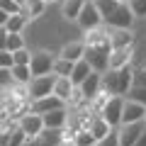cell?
<instances>
[{
	"mask_svg": "<svg viewBox=\"0 0 146 146\" xmlns=\"http://www.w3.org/2000/svg\"><path fill=\"white\" fill-rule=\"evenodd\" d=\"M144 115H146V107L136 102H129L124 100V107H122V122L119 124H134V122H144Z\"/></svg>",
	"mask_w": 146,
	"mask_h": 146,
	"instance_id": "9a60e30c",
	"label": "cell"
},
{
	"mask_svg": "<svg viewBox=\"0 0 146 146\" xmlns=\"http://www.w3.org/2000/svg\"><path fill=\"white\" fill-rule=\"evenodd\" d=\"M29 61H32V51L29 49L12 51V66H29Z\"/></svg>",
	"mask_w": 146,
	"mask_h": 146,
	"instance_id": "f546056e",
	"label": "cell"
},
{
	"mask_svg": "<svg viewBox=\"0 0 146 146\" xmlns=\"http://www.w3.org/2000/svg\"><path fill=\"white\" fill-rule=\"evenodd\" d=\"M17 127L25 131L27 139H36V136L44 131V122H42V115H34V112H27L17 119Z\"/></svg>",
	"mask_w": 146,
	"mask_h": 146,
	"instance_id": "52a82bcc",
	"label": "cell"
},
{
	"mask_svg": "<svg viewBox=\"0 0 146 146\" xmlns=\"http://www.w3.org/2000/svg\"><path fill=\"white\" fill-rule=\"evenodd\" d=\"M85 129H88L90 134H93V139H95V141H102L105 136H107L110 131H112V127H110L107 122L102 119V117H98V115H95V117H90V122H88V127H85Z\"/></svg>",
	"mask_w": 146,
	"mask_h": 146,
	"instance_id": "ac0fdd59",
	"label": "cell"
},
{
	"mask_svg": "<svg viewBox=\"0 0 146 146\" xmlns=\"http://www.w3.org/2000/svg\"><path fill=\"white\" fill-rule=\"evenodd\" d=\"M107 42H110V49L134 46V32L131 29H110L107 27Z\"/></svg>",
	"mask_w": 146,
	"mask_h": 146,
	"instance_id": "4fadbf2b",
	"label": "cell"
},
{
	"mask_svg": "<svg viewBox=\"0 0 146 146\" xmlns=\"http://www.w3.org/2000/svg\"><path fill=\"white\" fill-rule=\"evenodd\" d=\"M0 10L5 15H15V12H22V3L20 0H0Z\"/></svg>",
	"mask_w": 146,
	"mask_h": 146,
	"instance_id": "4dcf8cb0",
	"label": "cell"
},
{
	"mask_svg": "<svg viewBox=\"0 0 146 146\" xmlns=\"http://www.w3.org/2000/svg\"><path fill=\"white\" fill-rule=\"evenodd\" d=\"M27 25H29V20H27L25 12H15V15L7 17V22L3 25V29H5L7 34H22Z\"/></svg>",
	"mask_w": 146,
	"mask_h": 146,
	"instance_id": "d6986e66",
	"label": "cell"
},
{
	"mask_svg": "<svg viewBox=\"0 0 146 146\" xmlns=\"http://www.w3.org/2000/svg\"><path fill=\"white\" fill-rule=\"evenodd\" d=\"M7 17H10V15H5V12L0 10V27H3V25H5V22H7Z\"/></svg>",
	"mask_w": 146,
	"mask_h": 146,
	"instance_id": "f35d334b",
	"label": "cell"
},
{
	"mask_svg": "<svg viewBox=\"0 0 146 146\" xmlns=\"http://www.w3.org/2000/svg\"><path fill=\"white\" fill-rule=\"evenodd\" d=\"M98 146H119V136H117V127L105 136L102 141H98Z\"/></svg>",
	"mask_w": 146,
	"mask_h": 146,
	"instance_id": "d6a6232c",
	"label": "cell"
},
{
	"mask_svg": "<svg viewBox=\"0 0 146 146\" xmlns=\"http://www.w3.org/2000/svg\"><path fill=\"white\" fill-rule=\"evenodd\" d=\"M51 3H58V0H44V5H51Z\"/></svg>",
	"mask_w": 146,
	"mask_h": 146,
	"instance_id": "60d3db41",
	"label": "cell"
},
{
	"mask_svg": "<svg viewBox=\"0 0 146 146\" xmlns=\"http://www.w3.org/2000/svg\"><path fill=\"white\" fill-rule=\"evenodd\" d=\"M131 54H134V46L110 49V56H107V71H119V68L131 66Z\"/></svg>",
	"mask_w": 146,
	"mask_h": 146,
	"instance_id": "9c48e42d",
	"label": "cell"
},
{
	"mask_svg": "<svg viewBox=\"0 0 146 146\" xmlns=\"http://www.w3.org/2000/svg\"><path fill=\"white\" fill-rule=\"evenodd\" d=\"M127 7H129V12L134 15V20H144L146 17V0H129Z\"/></svg>",
	"mask_w": 146,
	"mask_h": 146,
	"instance_id": "f1b7e54d",
	"label": "cell"
},
{
	"mask_svg": "<svg viewBox=\"0 0 146 146\" xmlns=\"http://www.w3.org/2000/svg\"><path fill=\"white\" fill-rule=\"evenodd\" d=\"M68 117H71V112H68L66 107L63 110H54V112H46V115H42L44 129H66L68 127Z\"/></svg>",
	"mask_w": 146,
	"mask_h": 146,
	"instance_id": "5bb4252c",
	"label": "cell"
},
{
	"mask_svg": "<svg viewBox=\"0 0 146 146\" xmlns=\"http://www.w3.org/2000/svg\"><path fill=\"white\" fill-rule=\"evenodd\" d=\"M58 146H73V144H63V141H61V144H58Z\"/></svg>",
	"mask_w": 146,
	"mask_h": 146,
	"instance_id": "7bdbcfd3",
	"label": "cell"
},
{
	"mask_svg": "<svg viewBox=\"0 0 146 146\" xmlns=\"http://www.w3.org/2000/svg\"><path fill=\"white\" fill-rule=\"evenodd\" d=\"M131 85H134V71H131V66L119 68V71H105L102 73V93H107V95L124 98Z\"/></svg>",
	"mask_w": 146,
	"mask_h": 146,
	"instance_id": "7a4b0ae2",
	"label": "cell"
},
{
	"mask_svg": "<svg viewBox=\"0 0 146 146\" xmlns=\"http://www.w3.org/2000/svg\"><path fill=\"white\" fill-rule=\"evenodd\" d=\"M83 54H85V44L83 42H68V44H63V49L58 51V58H66V61L76 63V61L83 58Z\"/></svg>",
	"mask_w": 146,
	"mask_h": 146,
	"instance_id": "2e32d148",
	"label": "cell"
},
{
	"mask_svg": "<svg viewBox=\"0 0 146 146\" xmlns=\"http://www.w3.org/2000/svg\"><path fill=\"white\" fill-rule=\"evenodd\" d=\"M10 85H12L10 68H0V88H10Z\"/></svg>",
	"mask_w": 146,
	"mask_h": 146,
	"instance_id": "836d02e7",
	"label": "cell"
},
{
	"mask_svg": "<svg viewBox=\"0 0 146 146\" xmlns=\"http://www.w3.org/2000/svg\"><path fill=\"white\" fill-rule=\"evenodd\" d=\"M7 144H10V129L0 131V146H7Z\"/></svg>",
	"mask_w": 146,
	"mask_h": 146,
	"instance_id": "d590c367",
	"label": "cell"
},
{
	"mask_svg": "<svg viewBox=\"0 0 146 146\" xmlns=\"http://www.w3.org/2000/svg\"><path fill=\"white\" fill-rule=\"evenodd\" d=\"M146 129V122H134V124H119L117 127V136H119V146H134L139 134Z\"/></svg>",
	"mask_w": 146,
	"mask_h": 146,
	"instance_id": "30bf717a",
	"label": "cell"
},
{
	"mask_svg": "<svg viewBox=\"0 0 146 146\" xmlns=\"http://www.w3.org/2000/svg\"><path fill=\"white\" fill-rule=\"evenodd\" d=\"M117 3H122V5H127V3H129V0H117Z\"/></svg>",
	"mask_w": 146,
	"mask_h": 146,
	"instance_id": "b9f144b4",
	"label": "cell"
},
{
	"mask_svg": "<svg viewBox=\"0 0 146 146\" xmlns=\"http://www.w3.org/2000/svg\"><path fill=\"white\" fill-rule=\"evenodd\" d=\"M61 131L63 129H44L42 134L36 136V139H32V141H34V146H58L61 144Z\"/></svg>",
	"mask_w": 146,
	"mask_h": 146,
	"instance_id": "44dd1931",
	"label": "cell"
},
{
	"mask_svg": "<svg viewBox=\"0 0 146 146\" xmlns=\"http://www.w3.org/2000/svg\"><path fill=\"white\" fill-rule=\"evenodd\" d=\"M71 144L73 146H98V141L93 139V134H90L88 129H78L76 134H73Z\"/></svg>",
	"mask_w": 146,
	"mask_h": 146,
	"instance_id": "4316f807",
	"label": "cell"
},
{
	"mask_svg": "<svg viewBox=\"0 0 146 146\" xmlns=\"http://www.w3.org/2000/svg\"><path fill=\"white\" fill-rule=\"evenodd\" d=\"M22 3V12L27 15V20H39V17L44 15V10H46V5H44V0H20Z\"/></svg>",
	"mask_w": 146,
	"mask_h": 146,
	"instance_id": "ffe728a7",
	"label": "cell"
},
{
	"mask_svg": "<svg viewBox=\"0 0 146 146\" xmlns=\"http://www.w3.org/2000/svg\"><path fill=\"white\" fill-rule=\"evenodd\" d=\"M71 93H73L71 80H68V78H56V83H54V90H51V95H54V98H58L61 102H68Z\"/></svg>",
	"mask_w": 146,
	"mask_h": 146,
	"instance_id": "603a6c76",
	"label": "cell"
},
{
	"mask_svg": "<svg viewBox=\"0 0 146 146\" xmlns=\"http://www.w3.org/2000/svg\"><path fill=\"white\" fill-rule=\"evenodd\" d=\"M71 68H73V63H71V61H66V58H58V56H54L51 73L56 76V78H68V76H71Z\"/></svg>",
	"mask_w": 146,
	"mask_h": 146,
	"instance_id": "cb8c5ba5",
	"label": "cell"
},
{
	"mask_svg": "<svg viewBox=\"0 0 146 146\" xmlns=\"http://www.w3.org/2000/svg\"><path fill=\"white\" fill-rule=\"evenodd\" d=\"M85 3H88V0H61V15L66 17V20L76 22V17L80 15V10H83Z\"/></svg>",
	"mask_w": 146,
	"mask_h": 146,
	"instance_id": "7402d4cb",
	"label": "cell"
},
{
	"mask_svg": "<svg viewBox=\"0 0 146 146\" xmlns=\"http://www.w3.org/2000/svg\"><path fill=\"white\" fill-rule=\"evenodd\" d=\"M78 90H80V95H83L85 102H90V100H93L95 95L102 90V73H95V71H93L88 78L78 85Z\"/></svg>",
	"mask_w": 146,
	"mask_h": 146,
	"instance_id": "7c38bea8",
	"label": "cell"
},
{
	"mask_svg": "<svg viewBox=\"0 0 146 146\" xmlns=\"http://www.w3.org/2000/svg\"><path fill=\"white\" fill-rule=\"evenodd\" d=\"M10 76H12V83H15V85H27L32 80L29 66H12L10 68Z\"/></svg>",
	"mask_w": 146,
	"mask_h": 146,
	"instance_id": "d4e9b609",
	"label": "cell"
},
{
	"mask_svg": "<svg viewBox=\"0 0 146 146\" xmlns=\"http://www.w3.org/2000/svg\"><path fill=\"white\" fill-rule=\"evenodd\" d=\"M20 49H27V42L22 34H7V42H5V51H20Z\"/></svg>",
	"mask_w": 146,
	"mask_h": 146,
	"instance_id": "83f0119b",
	"label": "cell"
},
{
	"mask_svg": "<svg viewBox=\"0 0 146 146\" xmlns=\"http://www.w3.org/2000/svg\"><path fill=\"white\" fill-rule=\"evenodd\" d=\"M95 5L100 10L102 25L110 29H131L134 25V15L129 12V7L117 3V0H95Z\"/></svg>",
	"mask_w": 146,
	"mask_h": 146,
	"instance_id": "6da1fadb",
	"label": "cell"
},
{
	"mask_svg": "<svg viewBox=\"0 0 146 146\" xmlns=\"http://www.w3.org/2000/svg\"><path fill=\"white\" fill-rule=\"evenodd\" d=\"M54 83H56V76H54V73L32 78L29 83H27V98H29V102H32V100H39V98H46V95H51Z\"/></svg>",
	"mask_w": 146,
	"mask_h": 146,
	"instance_id": "3957f363",
	"label": "cell"
},
{
	"mask_svg": "<svg viewBox=\"0 0 146 146\" xmlns=\"http://www.w3.org/2000/svg\"><path fill=\"white\" fill-rule=\"evenodd\" d=\"M107 56H110V44H98V46H85L83 58L88 61V66L95 73L107 71Z\"/></svg>",
	"mask_w": 146,
	"mask_h": 146,
	"instance_id": "277c9868",
	"label": "cell"
},
{
	"mask_svg": "<svg viewBox=\"0 0 146 146\" xmlns=\"http://www.w3.org/2000/svg\"><path fill=\"white\" fill-rule=\"evenodd\" d=\"M51 63H54V56L49 51H34L32 54V61H29L32 78H36V76H49L51 73Z\"/></svg>",
	"mask_w": 146,
	"mask_h": 146,
	"instance_id": "ba28073f",
	"label": "cell"
},
{
	"mask_svg": "<svg viewBox=\"0 0 146 146\" xmlns=\"http://www.w3.org/2000/svg\"><path fill=\"white\" fill-rule=\"evenodd\" d=\"M124 100L136 102V105H141V107H146V85H131L129 93L124 95Z\"/></svg>",
	"mask_w": 146,
	"mask_h": 146,
	"instance_id": "484cf974",
	"label": "cell"
},
{
	"mask_svg": "<svg viewBox=\"0 0 146 146\" xmlns=\"http://www.w3.org/2000/svg\"><path fill=\"white\" fill-rule=\"evenodd\" d=\"M22 146H34V141H32V139H27V141H25Z\"/></svg>",
	"mask_w": 146,
	"mask_h": 146,
	"instance_id": "ab89813d",
	"label": "cell"
},
{
	"mask_svg": "<svg viewBox=\"0 0 146 146\" xmlns=\"http://www.w3.org/2000/svg\"><path fill=\"white\" fill-rule=\"evenodd\" d=\"M93 3H95V0H93Z\"/></svg>",
	"mask_w": 146,
	"mask_h": 146,
	"instance_id": "f6af8a7d",
	"label": "cell"
},
{
	"mask_svg": "<svg viewBox=\"0 0 146 146\" xmlns=\"http://www.w3.org/2000/svg\"><path fill=\"white\" fill-rule=\"evenodd\" d=\"M25 141H27V136H25V131H22L20 129V127H12V129H10V144H7V146H22V144H25Z\"/></svg>",
	"mask_w": 146,
	"mask_h": 146,
	"instance_id": "1f68e13d",
	"label": "cell"
},
{
	"mask_svg": "<svg viewBox=\"0 0 146 146\" xmlns=\"http://www.w3.org/2000/svg\"><path fill=\"white\" fill-rule=\"evenodd\" d=\"M76 25H78L83 32H88V29H95V27H100V25H102V17H100V10H98V5H95L93 0H88V3L83 5L80 15L76 17Z\"/></svg>",
	"mask_w": 146,
	"mask_h": 146,
	"instance_id": "8992f818",
	"label": "cell"
},
{
	"mask_svg": "<svg viewBox=\"0 0 146 146\" xmlns=\"http://www.w3.org/2000/svg\"><path fill=\"white\" fill-rule=\"evenodd\" d=\"M5 42H7V32L0 27V51H5Z\"/></svg>",
	"mask_w": 146,
	"mask_h": 146,
	"instance_id": "8d00e7d4",
	"label": "cell"
},
{
	"mask_svg": "<svg viewBox=\"0 0 146 146\" xmlns=\"http://www.w3.org/2000/svg\"><path fill=\"white\" fill-rule=\"evenodd\" d=\"M144 122H146V115H144Z\"/></svg>",
	"mask_w": 146,
	"mask_h": 146,
	"instance_id": "ee69618b",
	"label": "cell"
},
{
	"mask_svg": "<svg viewBox=\"0 0 146 146\" xmlns=\"http://www.w3.org/2000/svg\"><path fill=\"white\" fill-rule=\"evenodd\" d=\"M63 107H66V102H61L54 95H46V98H39V100H32L29 102V112H34V115H46V112L63 110Z\"/></svg>",
	"mask_w": 146,
	"mask_h": 146,
	"instance_id": "8fae6325",
	"label": "cell"
},
{
	"mask_svg": "<svg viewBox=\"0 0 146 146\" xmlns=\"http://www.w3.org/2000/svg\"><path fill=\"white\" fill-rule=\"evenodd\" d=\"M90 73H93V68L88 66V61H85V58H80V61H76V63H73V68H71V76H68V80H71V85H73V88H78V85L83 83L85 78H88Z\"/></svg>",
	"mask_w": 146,
	"mask_h": 146,
	"instance_id": "e0dca14e",
	"label": "cell"
},
{
	"mask_svg": "<svg viewBox=\"0 0 146 146\" xmlns=\"http://www.w3.org/2000/svg\"><path fill=\"white\" fill-rule=\"evenodd\" d=\"M134 146H146V129L139 134V139H136V144H134Z\"/></svg>",
	"mask_w": 146,
	"mask_h": 146,
	"instance_id": "74e56055",
	"label": "cell"
},
{
	"mask_svg": "<svg viewBox=\"0 0 146 146\" xmlns=\"http://www.w3.org/2000/svg\"><path fill=\"white\" fill-rule=\"evenodd\" d=\"M0 68H12V54L0 51Z\"/></svg>",
	"mask_w": 146,
	"mask_h": 146,
	"instance_id": "e575fe53",
	"label": "cell"
},
{
	"mask_svg": "<svg viewBox=\"0 0 146 146\" xmlns=\"http://www.w3.org/2000/svg\"><path fill=\"white\" fill-rule=\"evenodd\" d=\"M122 107H124V98L110 95L107 102H105V107H102V112H100L98 117H102V119L115 129V127H119V122H122Z\"/></svg>",
	"mask_w": 146,
	"mask_h": 146,
	"instance_id": "5b68a950",
	"label": "cell"
}]
</instances>
